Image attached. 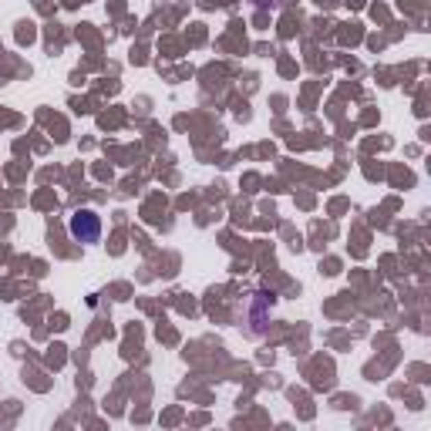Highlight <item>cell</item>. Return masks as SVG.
Wrapping results in <instances>:
<instances>
[{
	"label": "cell",
	"instance_id": "obj_1",
	"mask_svg": "<svg viewBox=\"0 0 431 431\" xmlns=\"http://www.w3.org/2000/svg\"><path fill=\"white\" fill-rule=\"evenodd\" d=\"M68 233H71V239H78L84 246L98 243V239H101V216H98L95 209H78V212H71Z\"/></svg>",
	"mask_w": 431,
	"mask_h": 431
},
{
	"label": "cell",
	"instance_id": "obj_2",
	"mask_svg": "<svg viewBox=\"0 0 431 431\" xmlns=\"http://www.w3.org/2000/svg\"><path fill=\"white\" fill-rule=\"evenodd\" d=\"M256 304H260V307H270V304H273V293H256ZM256 320H260V323H256V334H260V330H263V323H267V314H263V310H256Z\"/></svg>",
	"mask_w": 431,
	"mask_h": 431
},
{
	"label": "cell",
	"instance_id": "obj_3",
	"mask_svg": "<svg viewBox=\"0 0 431 431\" xmlns=\"http://www.w3.org/2000/svg\"><path fill=\"white\" fill-rule=\"evenodd\" d=\"M249 3H256V7H276L280 0H249Z\"/></svg>",
	"mask_w": 431,
	"mask_h": 431
}]
</instances>
